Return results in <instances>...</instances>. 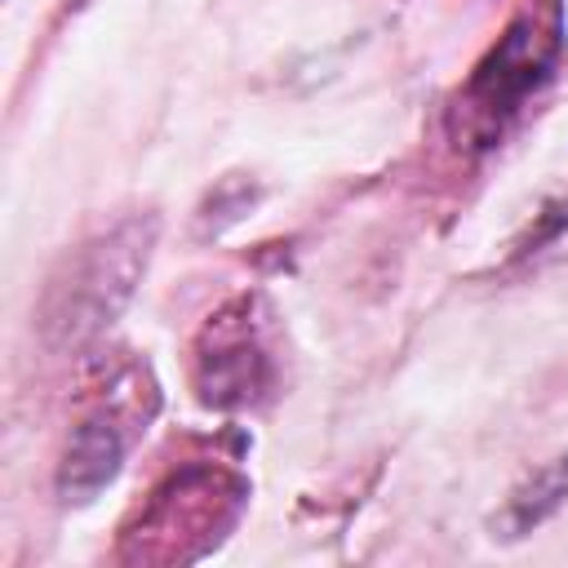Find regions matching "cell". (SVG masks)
Wrapping results in <instances>:
<instances>
[{"mask_svg": "<svg viewBox=\"0 0 568 568\" xmlns=\"http://www.w3.org/2000/svg\"><path fill=\"white\" fill-rule=\"evenodd\" d=\"M564 0H524L497 44L475 62L448 106V133L466 151H488L564 62Z\"/></svg>", "mask_w": 568, "mask_h": 568, "instance_id": "6da1fadb", "label": "cell"}, {"mask_svg": "<svg viewBox=\"0 0 568 568\" xmlns=\"http://www.w3.org/2000/svg\"><path fill=\"white\" fill-rule=\"evenodd\" d=\"M151 248H155V217H124L111 231L80 244L49 280L36 306V328L44 346L80 351L102 328H111L129 306L133 288L142 284Z\"/></svg>", "mask_w": 568, "mask_h": 568, "instance_id": "7a4b0ae2", "label": "cell"}, {"mask_svg": "<svg viewBox=\"0 0 568 568\" xmlns=\"http://www.w3.org/2000/svg\"><path fill=\"white\" fill-rule=\"evenodd\" d=\"M244 506V484L226 470H182L173 475L155 501L146 506L142 524L124 537L138 559H186V537H200L213 550Z\"/></svg>", "mask_w": 568, "mask_h": 568, "instance_id": "3957f363", "label": "cell"}, {"mask_svg": "<svg viewBox=\"0 0 568 568\" xmlns=\"http://www.w3.org/2000/svg\"><path fill=\"white\" fill-rule=\"evenodd\" d=\"M271 355L262 351L248 302H231L209 315L195 342V390L213 408H248L271 390Z\"/></svg>", "mask_w": 568, "mask_h": 568, "instance_id": "277c9868", "label": "cell"}, {"mask_svg": "<svg viewBox=\"0 0 568 568\" xmlns=\"http://www.w3.org/2000/svg\"><path fill=\"white\" fill-rule=\"evenodd\" d=\"M124 466V430L115 417L93 413L71 426L62 457H58V497L67 506H89Z\"/></svg>", "mask_w": 568, "mask_h": 568, "instance_id": "5b68a950", "label": "cell"}, {"mask_svg": "<svg viewBox=\"0 0 568 568\" xmlns=\"http://www.w3.org/2000/svg\"><path fill=\"white\" fill-rule=\"evenodd\" d=\"M564 501H568V457H555L541 470H532L519 488H510L506 506L493 519V537L515 541V537L532 532L537 524H546Z\"/></svg>", "mask_w": 568, "mask_h": 568, "instance_id": "8992f818", "label": "cell"}, {"mask_svg": "<svg viewBox=\"0 0 568 568\" xmlns=\"http://www.w3.org/2000/svg\"><path fill=\"white\" fill-rule=\"evenodd\" d=\"M555 248H568V195L541 209V217L515 244V257L528 262V257H541V253H555Z\"/></svg>", "mask_w": 568, "mask_h": 568, "instance_id": "52a82bcc", "label": "cell"}]
</instances>
